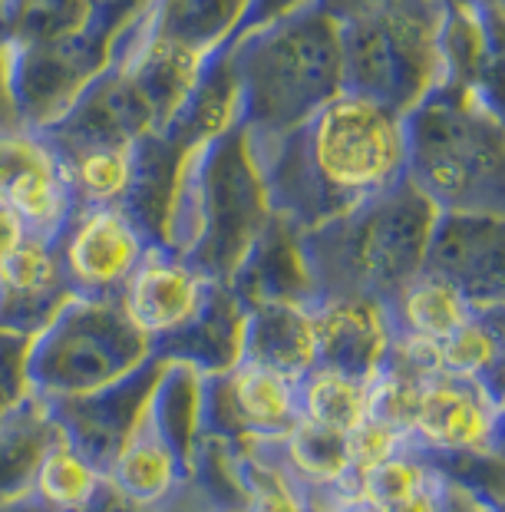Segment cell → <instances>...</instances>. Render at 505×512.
I'll use <instances>...</instances> for the list:
<instances>
[{
  "label": "cell",
  "instance_id": "6da1fadb",
  "mask_svg": "<svg viewBox=\"0 0 505 512\" xmlns=\"http://www.w3.org/2000/svg\"><path fill=\"white\" fill-rule=\"evenodd\" d=\"M274 215L301 232L360 209L406 179L403 113L344 90L281 136H251Z\"/></svg>",
  "mask_w": 505,
  "mask_h": 512
},
{
  "label": "cell",
  "instance_id": "7a4b0ae2",
  "mask_svg": "<svg viewBox=\"0 0 505 512\" xmlns=\"http://www.w3.org/2000/svg\"><path fill=\"white\" fill-rule=\"evenodd\" d=\"M261 162L245 126L185 152L166 248L208 281H232L271 222Z\"/></svg>",
  "mask_w": 505,
  "mask_h": 512
},
{
  "label": "cell",
  "instance_id": "3957f363",
  "mask_svg": "<svg viewBox=\"0 0 505 512\" xmlns=\"http://www.w3.org/2000/svg\"><path fill=\"white\" fill-rule=\"evenodd\" d=\"M228 47L241 96V126L258 139L301 126L347 90L340 20L321 4L238 34Z\"/></svg>",
  "mask_w": 505,
  "mask_h": 512
},
{
  "label": "cell",
  "instance_id": "277c9868",
  "mask_svg": "<svg viewBox=\"0 0 505 512\" xmlns=\"http://www.w3.org/2000/svg\"><path fill=\"white\" fill-rule=\"evenodd\" d=\"M403 129L406 179L439 215H505V119L479 96L436 80Z\"/></svg>",
  "mask_w": 505,
  "mask_h": 512
},
{
  "label": "cell",
  "instance_id": "5b68a950",
  "mask_svg": "<svg viewBox=\"0 0 505 512\" xmlns=\"http://www.w3.org/2000/svg\"><path fill=\"white\" fill-rule=\"evenodd\" d=\"M436 222V205L410 179H400L360 209L307 228L301 245L317 298L367 294L390 304L426 268Z\"/></svg>",
  "mask_w": 505,
  "mask_h": 512
},
{
  "label": "cell",
  "instance_id": "8992f818",
  "mask_svg": "<svg viewBox=\"0 0 505 512\" xmlns=\"http://www.w3.org/2000/svg\"><path fill=\"white\" fill-rule=\"evenodd\" d=\"M449 0H321L340 20L347 90L413 110L439 80V34Z\"/></svg>",
  "mask_w": 505,
  "mask_h": 512
},
{
  "label": "cell",
  "instance_id": "52a82bcc",
  "mask_svg": "<svg viewBox=\"0 0 505 512\" xmlns=\"http://www.w3.org/2000/svg\"><path fill=\"white\" fill-rule=\"evenodd\" d=\"M156 354L119 298L73 294L47 328L27 341L24 384L47 403L90 397L119 384Z\"/></svg>",
  "mask_w": 505,
  "mask_h": 512
},
{
  "label": "cell",
  "instance_id": "ba28073f",
  "mask_svg": "<svg viewBox=\"0 0 505 512\" xmlns=\"http://www.w3.org/2000/svg\"><path fill=\"white\" fill-rule=\"evenodd\" d=\"M113 67V43L96 30L60 40L10 43V83L20 126L50 129Z\"/></svg>",
  "mask_w": 505,
  "mask_h": 512
},
{
  "label": "cell",
  "instance_id": "9c48e42d",
  "mask_svg": "<svg viewBox=\"0 0 505 512\" xmlns=\"http://www.w3.org/2000/svg\"><path fill=\"white\" fill-rule=\"evenodd\" d=\"M298 420V380L281 370L245 357L228 374L205 377L202 437L274 446Z\"/></svg>",
  "mask_w": 505,
  "mask_h": 512
},
{
  "label": "cell",
  "instance_id": "30bf717a",
  "mask_svg": "<svg viewBox=\"0 0 505 512\" xmlns=\"http://www.w3.org/2000/svg\"><path fill=\"white\" fill-rule=\"evenodd\" d=\"M502 407L479 380L433 370L423 380L410 423V443L436 463L496 450Z\"/></svg>",
  "mask_w": 505,
  "mask_h": 512
},
{
  "label": "cell",
  "instance_id": "8fae6325",
  "mask_svg": "<svg viewBox=\"0 0 505 512\" xmlns=\"http://www.w3.org/2000/svg\"><path fill=\"white\" fill-rule=\"evenodd\" d=\"M149 242L119 205H76L57 235L60 268L73 294L119 298Z\"/></svg>",
  "mask_w": 505,
  "mask_h": 512
},
{
  "label": "cell",
  "instance_id": "7c38bea8",
  "mask_svg": "<svg viewBox=\"0 0 505 512\" xmlns=\"http://www.w3.org/2000/svg\"><path fill=\"white\" fill-rule=\"evenodd\" d=\"M439 80L463 86L505 119V7L499 0H449L439 34Z\"/></svg>",
  "mask_w": 505,
  "mask_h": 512
},
{
  "label": "cell",
  "instance_id": "4fadbf2b",
  "mask_svg": "<svg viewBox=\"0 0 505 512\" xmlns=\"http://www.w3.org/2000/svg\"><path fill=\"white\" fill-rule=\"evenodd\" d=\"M0 195L20 215L30 235L57 242L63 225L76 212V199L57 156L37 129L0 133Z\"/></svg>",
  "mask_w": 505,
  "mask_h": 512
},
{
  "label": "cell",
  "instance_id": "5bb4252c",
  "mask_svg": "<svg viewBox=\"0 0 505 512\" xmlns=\"http://www.w3.org/2000/svg\"><path fill=\"white\" fill-rule=\"evenodd\" d=\"M159 370L162 357L152 354L136 374L100 390V394L50 403L63 440L73 443L86 460L106 473L113 456L119 453V446L133 437V430L139 427L142 413L149 407V394L159 380Z\"/></svg>",
  "mask_w": 505,
  "mask_h": 512
},
{
  "label": "cell",
  "instance_id": "9a60e30c",
  "mask_svg": "<svg viewBox=\"0 0 505 512\" xmlns=\"http://www.w3.org/2000/svg\"><path fill=\"white\" fill-rule=\"evenodd\" d=\"M248 4L251 0H152L146 14L113 40V63L146 43L202 63L241 34Z\"/></svg>",
  "mask_w": 505,
  "mask_h": 512
},
{
  "label": "cell",
  "instance_id": "2e32d148",
  "mask_svg": "<svg viewBox=\"0 0 505 512\" xmlns=\"http://www.w3.org/2000/svg\"><path fill=\"white\" fill-rule=\"evenodd\" d=\"M317 364L373 380L390 361L397 324L390 304L367 294H337L314 301Z\"/></svg>",
  "mask_w": 505,
  "mask_h": 512
},
{
  "label": "cell",
  "instance_id": "e0dca14e",
  "mask_svg": "<svg viewBox=\"0 0 505 512\" xmlns=\"http://www.w3.org/2000/svg\"><path fill=\"white\" fill-rule=\"evenodd\" d=\"M426 271H436L472 304L505 298V215H439Z\"/></svg>",
  "mask_w": 505,
  "mask_h": 512
},
{
  "label": "cell",
  "instance_id": "ac0fdd59",
  "mask_svg": "<svg viewBox=\"0 0 505 512\" xmlns=\"http://www.w3.org/2000/svg\"><path fill=\"white\" fill-rule=\"evenodd\" d=\"M208 285L212 281L199 275L185 258L152 245L119 291V304L126 308L129 321L156 344L192 321Z\"/></svg>",
  "mask_w": 505,
  "mask_h": 512
},
{
  "label": "cell",
  "instance_id": "d6986e66",
  "mask_svg": "<svg viewBox=\"0 0 505 512\" xmlns=\"http://www.w3.org/2000/svg\"><path fill=\"white\" fill-rule=\"evenodd\" d=\"M245 324L248 304L225 281H212L192 321L156 341L152 351L162 361L189 364L205 377L228 374L235 364L245 361Z\"/></svg>",
  "mask_w": 505,
  "mask_h": 512
},
{
  "label": "cell",
  "instance_id": "ffe728a7",
  "mask_svg": "<svg viewBox=\"0 0 505 512\" xmlns=\"http://www.w3.org/2000/svg\"><path fill=\"white\" fill-rule=\"evenodd\" d=\"M106 483L139 509L166 512L179 503L189 486V466L142 413L133 437L119 446L109 463Z\"/></svg>",
  "mask_w": 505,
  "mask_h": 512
},
{
  "label": "cell",
  "instance_id": "44dd1931",
  "mask_svg": "<svg viewBox=\"0 0 505 512\" xmlns=\"http://www.w3.org/2000/svg\"><path fill=\"white\" fill-rule=\"evenodd\" d=\"M228 288L248 308L258 301H278V298L317 301L314 278L301 245V228L281 219V215H271L268 228L251 245V252L238 265L232 281H228Z\"/></svg>",
  "mask_w": 505,
  "mask_h": 512
},
{
  "label": "cell",
  "instance_id": "7402d4cb",
  "mask_svg": "<svg viewBox=\"0 0 505 512\" xmlns=\"http://www.w3.org/2000/svg\"><path fill=\"white\" fill-rule=\"evenodd\" d=\"M185 152L189 149L172 143L166 133L142 136L133 149V179H129L119 209L129 215V222L139 228L142 238L156 248H166Z\"/></svg>",
  "mask_w": 505,
  "mask_h": 512
},
{
  "label": "cell",
  "instance_id": "603a6c76",
  "mask_svg": "<svg viewBox=\"0 0 505 512\" xmlns=\"http://www.w3.org/2000/svg\"><path fill=\"white\" fill-rule=\"evenodd\" d=\"M245 357L301 380L317 367L314 301H258L248 308Z\"/></svg>",
  "mask_w": 505,
  "mask_h": 512
},
{
  "label": "cell",
  "instance_id": "cb8c5ba5",
  "mask_svg": "<svg viewBox=\"0 0 505 512\" xmlns=\"http://www.w3.org/2000/svg\"><path fill=\"white\" fill-rule=\"evenodd\" d=\"M238 123H241V96L235 80L232 47L225 43L222 50H215L212 57L202 60L182 106L175 110V116L169 119V126L162 133L182 149H195L208 143V139L228 133Z\"/></svg>",
  "mask_w": 505,
  "mask_h": 512
},
{
  "label": "cell",
  "instance_id": "d4e9b609",
  "mask_svg": "<svg viewBox=\"0 0 505 512\" xmlns=\"http://www.w3.org/2000/svg\"><path fill=\"white\" fill-rule=\"evenodd\" d=\"M57 437L53 407L30 390L0 413V506L27 503L37 466Z\"/></svg>",
  "mask_w": 505,
  "mask_h": 512
},
{
  "label": "cell",
  "instance_id": "484cf974",
  "mask_svg": "<svg viewBox=\"0 0 505 512\" xmlns=\"http://www.w3.org/2000/svg\"><path fill=\"white\" fill-rule=\"evenodd\" d=\"M472 311L476 304L453 281L426 268L413 281H406L390 301L397 334L430 344H443L449 334H456L472 318Z\"/></svg>",
  "mask_w": 505,
  "mask_h": 512
},
{
  "label": "cell",
  "instance_id": "4316f807",
  "mask_svg": "<svg viewBox=\"0 0 505 512\" xmlns=\"http://www.w3.org/2000/svg\"><path fill=\"white\" fill-rule=\"evenodd\" d=\"M202 417H205V374L189 364L162 361L159 380L149 394L146 420L166 437L185 466H192L195 450L202 440Z\"/></svg>",
  "mask_w": 505,
  "mask_h": 512
},
{
  "label": "cell",
  "instance_id": "83f0119b",
  "mask_svg": "<svg viewBox=\"0 0 505 512\" xmlns=\"http://www.w3.org/2000/svg\"><path fill=\"white\" fill-rule=\"evenodd\" d=\"M298 403L301 420L350 433L373 417V380L317 364L298 380Z\"/></svg>",
  "mask_w": 505,
  "mask_h": 512
},
{
  "label": "cell",
  "instance_id": "f1b7e54d",
  "mask_svg": "<svg viewBox=\"0 0 505 512\" xmlns=\"http://www.w3.org/2000/svg\"><path fill=\"white\" fill-rule=\"evenodd\" d=\"M103 486L106 473L60 433L37 466L34 486H30V506H37L40 512H86L93 499L103 493Z\"/></svg>",
  "mask_w": 505,
  "mask_h": 512
},
{
  "label": "cell",
  "instance_id": "f546056e",
  "mask_svg": "<svg viewBox=\"0 0 505 512\" xmlns=\"http://www.w3.org/2000/svg\"><path fill=\"white\" fill-rule=\"evenodd\" d=\"M241 512H311L304 486L278 460L274 446L238 443Z\"/></svg>",
  "mask_w": 505,
  "mask_h": 512
},
{
  "label": "cell",
  "instance_id": "4dcf8cb0",
  "mask_svg": "<svg viewBox=\"0 0 505 512\" xmlns=\"http://www.w3.org/2000/svg\"><path fill=\"white\" fill-rule=\"evenodd\" d=\"M133 146H93L63 156L76 205H119L133 179Z\"/></svg>",
  "mask_w": 505,
  "mask_h": 512
},
{
  "label": "cell",
  "instance_id": "1f68e13d",
  "mask_svg": "<svg viewBox=\"0 0 505 512\" xmlns=\"http://www.w3.org/2000/svg\"><path fill=\"white\" fill-rule=\"evenodd\" d=\"M93 0H10L14 43L60 40L90 27Z\"/></svg>",
  "mask_w": 505,
  "mask_h": 512
},
{
  "label": "cell",
  "instance_id": "d6a6232c",
  "mask_svg": "<svg viewBox=\"0 0 505 512\" xmlns=\"http://www.w3.org/2000/svg\"><path fill=\"white\" fill-rule=\"evenodd\" d=\"M347 446H350V463H354V479H357L370 470H377L380 463H387L390 456L403 453L406 446H413V443L400 427H393V423L380 417H370L360 423L357 430L347 433Z\"/></svg>",
  "mask_w": 505,
  "mask_h": 512
},
{
  "label": "cell",
  "instance_id": "836d02e7",
  "mask_svg": "<svg viewBox=\"0 0 505 512\" xmlns=\"http://www.w3.org/2000/svg\"><path fill=\"white\" fill-rule=\"evenodd\" d=\"M476 314L486 321V328L492 331V341H496V354H492V364L486 374L479 377V384L486 387L492 400L505 410V298L476 304Z\"/></svg>",
  "mask_w": 505,
  "mask_h": 512
},
{
  "label": "cell",
  "instance_id": "e575fe53",
  "mask_svg": "<svg viewBox=\"0 0 505 512\" xmlns=\"http://www.w3.org/2000/svg\"><path fill=\"white\" fill-rule=\"evenodd\" d=\"M152 0H93V14H90V30L103 34L113 43L129 24L146 14Z\"/></svg>",
  "mask_w": 505,
  "mask_h": 512
},
{
  "label": "cell",
  "instance_id": "d590c367",
  "mask_svg": "<svg viewBox=\"0 0 505 512\" xmlns=\"http://www.w3.org/2000/svg\"><path fill=\"white\" fill-rule=\"evenodd\" d=\"M317 4H321V0H251L248 17H245V24H241V34L278 24V20L294 17V14H301V10H311Z\"/></svg>",
  "mask_w": 505,
  "mask_h": 512
},
{
  "label": "cell",
  "instance_id": "8d00e7d4",
  "mask_svg": "<svg viewBox=\"0 0 505 512\" xmlns=\"http://www.w3.org/2000/svg\"><path fill=\"white\" fill-rule=\"evenodd\" d=\"M20 129V113L14 103V83H10V43H0V133Z\"/></svg>",
  "mask_w": 505,
  "mask_h": 512
},
{
  "label": "cell",
  "instance_id": "74e56055",
  "mask_svg": "<svg viewBox=\"0 0 505 512\" xmlns=\"http://www.w3.org/2000/svg\"><path fill=\"white\" fill-rule=\"evenodd\" d=\"M27 235H30L27 225L20 222V215L10 209L7 199L0 195V261H4L7 255H14L17 245L24 242Z\"/></svg>",
  "mask_w": 505,
  "mask_h": 512
},
{
  "label": "cell",
  "instance_id": "f35d334b",
  "mask_svg": "<svg viewBox=\"0 0 505 512\" xmlns=\"http://www.w3.org/2000/svg\"><path fill=\"white\" fill-rule=\"evenodd\" d=\"M496 453L505 456V410H502V420H499V440H496Z\"/></svg>",
  "mask_w": 505,
  "mask_h": 512
},
{
  "label": "cell",
  "instance_id": "ab89813d",
  "mask_svg": "<svg viewBox=\"0 0 505 512\" xmlns=\"http://www.w3.org/2000/svg\"><path fill=\"white\" fill-rule=\"evenodd\" d=\"M222 512H241V509H222Z\"/></svg>",
  "mask_w": 505,
  "mask_h": 512
},
{
  "label": "cell",
  "instance_id": "60d3db41",
  "mask_svg": "<svg viewBox=\"0 0 505 512\" xmlns=\"http://www.w3.org/2000/svg\"><path fill=\"white\" fill-rule=\"evenodd\" d=\"M499 4H502V7H505V0H499Z\"/></svg>",
  "mask_w": 505,
  "mask_h": 512
}]
</instances>
